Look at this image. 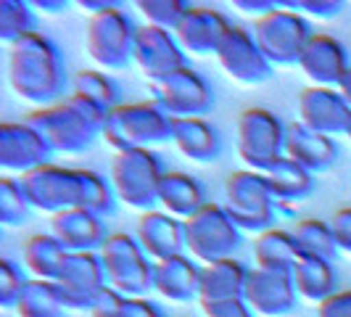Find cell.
<instances>
[{
    "mask_svg": "<svg viewBox=\"0 0 351 317\" xmlns=\"http://www.w3.org/2000/svg\"><path fill=\"white\" fill-rule=\"evenodd\" d=\"M228 16L217 8H206V5H193L188 11V16L182 19V24L177 27V43L182 45L185 53L193 56H217L219 45L225 35L230 32Z\"/></svg>",
    "mask_w": 351,
    "mask_h": 317,
    "instance_id": "obj_19",
    "label": "cell"
},
{
    "mask_svg": "<svg viewBox=\"0 0 351 317\" xmlns=\"http://www.w3.org/2000/svg\"><path fill=\"white\" fill-rule=\"evenodd\" d=\"M293 283L301 299L312 301L317 307L338 294V272H335V264L328 259L301 257L293 270Z\"/></svg>",
    "mask_w": 351,
    "mask_h": 317,
    "instance_id": "obj_28",
    "label": "cell"
},
{
    "mask_svg": "<svg viewBox=\"0 0 351 317\" xmlns=\"http://www.w3.org/2000/svg\"><path fill=\"white\" fill-rule=\"evenodd\" d=\"M301 254L296 246V238L293 233L280 228H272L256 235L254 241V262L262 270H275V272H291L296 270Z\"/></svg>",
    "mask_w": 351,
    "mask_h": 317,
    "instance_id": "obj_29",
    "label": "cell"
},
{
    "mask_svg": "<svg viewBox=\"0 0 351 317\" xmlns=\"http://www.w3.org/2000/svg\"><path fill=\"white\" fill-rule=\"evenodd\" d=\"M243 244V230L230 217L225 204H206L185 220V251L195 262H219L230 259Z\"/></svg>",
    "mask_w": 351,
    "mask_h": 317,
    "instance_id": "obj_7",
    "label": "cell"
},
{
    "mask_svg": "<svg viewBox=\"0 0 351 317\" xmlns=\"http://www.w3.org/2000/svg\"><path fill=\"white\" fill-rule=\"evenodd\" d=\"M66 304L61 299V291L53 281H32L27 283L24 294L16 304L19 317H64Z\"/></svg>",
    "mask_w": 351,
    "mask_h": 317,
    "instance_id": "obj_32",
    "label": "cell"
},
{
    "mask_svg": "<svg viewBox=\"0 0 351 317\" xmlns=\"http://www.w3.org/2000/svg\"><path fill=\"white\" fill-rule=\"evenodd\" d=\"M56 285L61 291V299L66 309L77 312H90L98 296L108 288L106 267L101 259V251H88V254H69L64 270L58 272Z\"/></svg>",
    "mask_w": 351,
    "mask_h": 317,
    "instance_id": "obj_13",
    "label": "cell"
},
{
    "mask_svg": "<svg viewBox=\"0 0 351 317\" xmlns=\"http://www.w3.org/2000/svg\"><path fill=\"white\" fill-rule=\"evenodd\" d=\"M225 209L241 230L262 235L275 228L278 198L272 193L267 175L254 169H238L225 180Z\"/></svg>",
    "mask_w": 351,
    "mask_h": 317,
    "instance_id": "obj_5",
    "label": "cell"
},
{
    "mask_svg": "<svg viewBox=\"0 0 351 317\" xmlns=\"http://www.w3.org/2000/svg\"><path fill=\"white\" fill-rule=\"evenodd\" d=\"M32 5H37V8H43L45 14H58V11H64L66 8V3H48V0H37V3H32Z\"/></svg>",
    "mask_w": 351,
    "mask_h": 317,
    "instance_id": "obj_48",
    "label": "cell"
},
{
    "mask_svg": "<svg viewBox=\"0 0 351 317\" xmlns=\"http://www.w3.org/2000/svg\"><path fill=\"white\" fill-rule=\"evenodd\" d=\"M299 122L319 135H346L351 122V106L335 88L309 85L299 95Z\"/></svg>",
    "mask_w": 351,
    "mask_h": 317,
    "instance_id": "obj_18",
    "label": "cell"
},
{
    "mask_svg": "<svg viewBox=\"0 0 351 317\" xmlns=\"http://www.w3.org/2000/svg\"><path fill=\"white\" fill-rule=\"evenodd\" d=\"M32 32H37L32 3L0 0V40L5 45H16L21 37L32 35Z\"/></svg>",
    "mask_w": 351,
    "mask_h": 317,
    "instance_id": "obj_35",
    "label": "cell"
},
{
    "mask_svg": "<svg viewBox=\"0 0 351 317\" xmlns=\"http://www.w3.org/2000/svg\"><path fill=\"white\" fill-rule=\"evenodd\" d=\"M108 285L124 294L127 299H145L154 291L156 262L145 254L141 241L130 233H111L101 248Z\"/></svg>",
    "mask_w": 351,
    "mask_h": 317,
    "instance_id": "obj_6",
    "label": "cell"
},
{
    "mask_svg": "<svg viewBox=\"0 0 351 317\" xmlns=\"http://www.w3.org/2000/svg\"><path fill=\"white\" fill-rule=\"evenodd\" d=\"M74 93L82 95V98H90L93 104L104 106L108 111L119 108L122 106V88L117 85L114 77H108L104 71H93V69H82L74 74Z\"/></svg>",
    "mask_w": 351,
    "mask_h": 317,
    "instance_id": "obj_34",
    "label": "cell"
},
{
    "mask_svg": "<svg viewBox=\"0 0 351 317\" xmlns=\"http://www.w3.org/2000/svg\"><path fill=\"white\" fill-rule=\"evenodd\" d=\"M282 8H291L301 16H317V19H333L338 16L346 5L341 0H288Z\"/></svg>",
    "mask_w": 351,
    "mask_h": 317,
    "instance_id": "obj_39",
    "label": "cell"
},
{
    "mask_svg": "<svg viewBox=\"0 0 351 317\" xmlns=\"http://www.w3.org/2000/svg\"><path fill=\"white\" fill-rule=\"evenodd\" d=\"M285 138H288V127L269 108L254 106L238 117L235 148L246 169L262 172V175L269 172L285 156Z\"/></svg>",
    "mask_w": 351,
    "mask_h": 317,
    "instance_id": "obj_4",
    "label": "cell"
},
{
    "mask_svg": "<svg viewBox=\"0 0 351 317\" xmlns=\"http://www.w3.org/2000/svg\"><path fill=\"white\" fill-rule=\"evenodd\" d=\"M51 156L53 148L48 141L27 119L0 124V167L5 172H19L24 177L51 164Z\"/></svg>",
    "mask_w": 351,
    "mask_h": 317,
    "instance_id": "obj_15",
    "label": "cell"
},
{
    "mask_svg": "<svg viewBox=\"0 0 351 317\" xmlns=\"http://www.w3.org/2000/svg\"><path fill=\"white\" fill-rule=\"evenodd\" d=\"M90 169H71L58 164H45L35 172L21 177V185L29 196L32 207L48 214H61L66 209H85L88 201Z\"/></svg>",
    "mask_w": 351,
    "mask_h": 317,
    "instance_id": "obj_8",
    "label": "cell"
},
{
    "mask_svg": "<svg viewBox=\"0 0 351 317\" xmlns=\"http://www.w3.org/2000/svg\"><path fill=\"white\" fill-rule=\"evenodd\" d=\"M315 35L312 21L291 8H275L272 14L254 24V37L272 67L299 64Z\"/></svg>",
    "mask_w": 351,
    "mask_h": 317,
    "instance_id": "obj_10",
    "label": "cell"
},
{
    "mask_svg": "<svg viewBox=\"0 0 351 317\" xmlns=\"http://www.w3.org/2000/svg\"><path fill=\"white\" fill-rule=\"evenodd\" d=\"M346 135H349V141H351V122H349V130H346Z\"/></svg>",
    "mask_w": 351,
    "mask_h": 317,
    "instance_id": "obj_49",
    "label": "cell"
},
{
    "mask_svg": "<svg viewBox=\"0 0 351 317\" xmlns=\"http://www.w3.org/2000/svg\"><path fill=\"white\" fill-rule=\"evenodd\" d=\"M285 156L299 161L301 167H306L312 175L328 172L338 161V143L328 135H319L315 130H309L306 124L293 122L288 124V138H285Z\"/></svg>",
    "mask_w": 351,
    "mask_h": 317,
    "instance_id": "obj_24",
    "label": "cell"
},
{
    "mask_svg": "<svg viewBox=\"0 0 351 317\" xmlns=\"http://www.w3.org/2000/svg\"><path fill=\"white\" fill-rule=\"evenodd\" d=\"M80 5H82L85 11H90V14L95 16V14H104L106 8H111V5H117V3H108V0H82Z\"/></svg>",
    "mask_w": 351,
    "mask_h": 317,
    "instance_id": "obj_46",
    "label": "cell"
},
{
    "mask_svg": "<svg viewBox=\"0 0 351 317\" xmlns=\"http://www.w3.org/2000/svg\"><path fill=\"white\" fill-rule=\"evenodd\" d=\"M51 233L61 241V246L69 254H88L101 251L108 241L104 217L88 209H66L51 220Z\"/></svg>",
    "mask_w": 351,
    "mask_h": 317,
    "instance_id": "obj_21",
    "label": "cell"
},
{
    "mask_svg": "<svg viewBox=\"0 0 351 317\" xmlns=\"http://www.w3.org/2000/svg\"><path fill=\"white\" fill-rule=\"evenodd\" d=\"M27 122L48 141L53 154L56 151L58 154H71V156L85 154L93 145V141L101 135V130L90 122L69 98H64L61 104L37 108L27 117Z\"/></svg>",
    "mask_w": 351,
    "mask_h": 317,
    "instance_id": "obj_11",
    "label": "cell"
},
{
    "mask_svg": "<svg viewBox=\"0 0 351 317\" xmlns=\"http://www.w3.org/2000/svg\"><path fill=\"white\" fill-rule=\"evenodd\" d=\"M172 143H175L177 151L182 156H188L191 161H198V164H211L222 154V135L204 117H198V119H175V124H172Z\"/></svg>",
    "mask_w": 351,
    "mask_h": 317,
    "instance_id": "obj_25",
    "label": "cell"
},
{
    "mask_svg": "<svg viewBox=\"0 0 351 317\" xmlns=\"http://www.w3.org/2000/svg\"><path fill=\"white\" fill-rule=\"evenodd\" d=\"M201 267L191 254H180L172 259L156 262L154 270V291L172 304L201 301Z\"/></svg>",
    "mask_w": 351,
    "mask_h": 317,
    "instance_id": "obj_23",
    "label": "cell"
},
{
    "mask_svg": "<svg viewBox=\"0 0 351 317\" xmlns=\"http://www.w3.org/2000/svg\"><path fill=\"white\" fill-rule=\"evenodd\" d=\"M66 259H69V251L61 246V241L53 233H37L24 244V267L37 281L56 283Z\"/></svg>",
    "mask_w": 351,
    "mask_h": 317,
    "instance_id": "obj_30",
    "label": "cell"
},
{
    "mask_svg": "<svg viewBox=\"0 0 351 317\" xmlns=\"http://www.w3.org/2000/svg\"><path fill=\"white\" fill-rule=\"evenodd\" d=\"M330 228H333L338 251H346V254H351V207H343V209L335 211Z\"/></svg>",
    "mask_w": 351,
    "mask_h": 317,
    "instance_id": "obj_42",
    "label": "cell"
},
{
    "mask_svg": "<svg viewBox=\"0 0 351 317\" xmlns=\"http://www.w3.org/2000/svg\"><path fill=\"white\" fill-rule=\"evenodd\" d=\"M235 8L248 14V16H256V21H259V19H264L267 14H272V11L280 8V5H278L275 0H235Z\"/></svg>",
    "mask_w": 351,
    "mask_h": 317,
    "instance_id": "obj_45",
    "label": "cell"
},
{
    "mask_svg": "<svg viewBox=\"0 0 351 317\" xmlns=\"http://www.w3.org/2000/svg\"><path fill=\"white\" fill-rule=\"evenodd\" d=\"M217 61L225 69V74L241 85H262L275 74V67L267 61L254 32L246 27H235V24L222 40L217 51Z\"/></svg>",
    "mask_w": 351,
    "mask_h": 317,
    "instance_id": "obj_14",
    "label": "cell"
},
{
    "mask_svg": "<svg viewBox=\"0 0 351 317\" xmlns=\"http://www.w3.org/2000/svg\"><path fill=\"white\" fill-rule=\"evenodd\" d=\"M299 69L317 88H338L343 74L351 69L349 53L343 43L333 35H315L301 56Z\"/></svg>",
    "mask_w": 351,
    "mask_h": 317,
    "instance_id": "obj_20",
    "label": "cell"
},
{
    "mask_svg": "<svg viewBox=\"0 0 351 317\" xmlns=\"http://www.w3.org/2000/svg\"><path fill=\"white\" fill-rule=\"evenodd\" d=\"M317 317H351V288L338 291L333 299L317 307Z\"/></svg>",
    "mask_w": 351,
    "mask_h": 317,
    "instance_id": "obj_43",
    "label": "cell"
},
{
    "mask_svg": "<svg viewBox=\"0 0 351 317\" xmlns=\"http://www.w3.org/2000/svg\"><path fill=\"white\" fill-rule=\"evenodd\" d=\"M124 304H127V296L119 294L117 288H111V285H108L104 294L98 296V301L93 304L90 317H122Z\"/></svg>",
    "mask_w": 351,
    "mask_h": 317,
    "instance_id": "obj_41",
    "label": "cell"
},
{
    "mask_svg": "<svg viewBox=\"0 0 351 317\" xmlns=\"http://www.w3.org/2000/svg\"><path fill=\"white\" fill-rule=\"evenodd\" d=\"M135 64L143 71L145 80H151L154 85L164 82L167 77H172L177 69L188 67L185 61V51L177 43L175 32L158 30L145 24L138 30V40H135Z\"/></svg>",
    "mask_w": 351,
    "mask_h": 317,
    "instance_id": "obj_16",
    "label": "cell"
},
{
    "mask_svg": "<svg viewBox=\"0 0 351 317\" xmlns=\"http://www.w3.org/2000/svg\"><path fill=\"white\" fill-rule=\"evenodd\" d=\"M172 124H175V119L156 101L122 104L108 114L101 135L119 154V151L151 148L158 143L172 141Z\"/></svg>",
    "mask_w": 351,
    "mask_h": 317,
    "instance_id": "obj_2",
    "label": "cell"
},
{
    "mask_svg": "<svg viewBox=\"0 0 351 317\" xmlns=\"http://www.w3.org/2000/svg\"><path fill=\"white\" fill-rule=\"evenodd\" d=\"M156 104L172 119H198L211 111L214 88L201 71H195L193 67H182L156 85Z\"/></svg>",
    "mask_w": 351,
    "mask_h": 317,
    "instance_id": "obj_12",
    "label": "cell"
},
{
    "mask_svg": "<svg viewBox=\"0 0 351 317\" xmlns=\"http://www.w3.org/2000/svg\"><path fill=\"white\" fill-rule=\"evenodd\" d=\"M27 283L29 278L24 275V267H19L14 259H0V304L5 307V309H16L19 299H21V294H24V288H27Z\"/></svg>",
    "mask_w": 351,
    "mask_h": 317,
    "instance_id": "obj_38",
    "label": "cell"
},
{
    "mask_svg": "<svg viewBox=\"0 0 351 317\" xmlns=\"http://www.w3.org/2000/svg\"><path fill=\"white\" fill-rule=\"evenodd\" d=\"M8 82L21 101L40 108L61 104L66 90V61L61 48L43 32L21 37L11 45Z\"/></svg>",
    "mask_w": 351,
    "mask_h": 317,
    "instance_id": "obj_1",
    "label": "cell"
},
{
    "mask_svg": "<svg viewBox=\"0 0 351 317\" xmlns=\"http://www.w3.org/2000/svg\"><path fill=\"white\" fill-rule=\"evenodd\" d=\"M138 24L132 16L111 5L104 14H95L88 24V53L101 69L117 71L124 69L130 61H135V40H138Z\"/></svg>",
    "mask_w": 351,
    "mask_h": 317,
    "instance_id": "obj_9",
    "label": "cell"
},
{
    "mask_svg": "<svg viewBox=\"0 0 351 317\" xmlns=\"http://www.w3.org/2000/svg\"><path fill=\"white\" fill-rule=\"evenodd\" d=\"M138 8L143 11V16L148 19L151 27L177 32V27L182 24V19L188 16V11L193 5L188 0H141Z\"/></svg>",
    "mask_w": 351,
    "mask_h": 317,
    "instance_id": "obj_37",
    "label": "cell"
},
{
    "mask_svg": "<svg viewBox=\"0 0 351 317\" xmlns=\"http://www.w3.org/2000/svg\"><path fill=\"white\" fill-rule=\"evenodd\" d=\"M135 238L154 262H164L185 254V222L167 211H145L138 220Z\"/></svg>",
    "mask_w": 351,
    "mask_h": 317,
    "instance_id": "obj_22",
    "label": "cell"
},
{
    "mask_svg": "<svg viewBox=\"0 0 351 317\" xmlns=\"http://www.w3.org/2000/svg\"><path fill=\"white\" fill-rule=\"evenodd\" d=\"M246 264L235 257L201 267V301H219L243 296L248 283Z\"/></svg>",
    "mask_w": 351,
    "mask_h": 317,
    "instance_id": "obj_27",
    "label": "cell"
},
{
    "mask_svg": "<svg viewBox=\"0 0 351 317\" xmlns=\"http://www.w3.org/2000/svg\"><path fill=\"white\" fill-rule=\"evenodd\" d=\"M338 93H341V95H343V101H346V104L351 106V69L346 71V74H343V80H341V82H338Z\"/></svg>",
    "mask_w": 351,
    "mask_h": 317,
    "instance_id": "obj_47",
    "label": "cell"
},
{
    "mask_svg": "<svg viewBox=\"0 0 351 317\" xmlns=\"http://www.w3.org/2000/svg\"><path fill=\"white\" fill-rule=\"evenodd\" d=\"M243 299L248 307L262 317H285L299 307V291L291 272H275V270H262L254 267L248 272Z\"/></svg>",
    "mask_w": 351,
    "mask_h": 317,
    "instance_id": "obj_17",
    "label": "cell"
},
{
    "mask_svg": "<svg viewBox=\"0 0 351 317\" xmlns=\"http://www.w3.org/2000/svg\"><path fill=\"white\" fill-rule=\"evenodd\" d=\"M267 175V183L272 188V193L278 201H285V204H299L306 196L315 191V175L301 167L299 161L282 156Z\"/></svg>",
    "mask_w": 351,
    "mask_h": 317,
    "instance_id": "obj_31",
    "label": "cell"
},
{
    "mask_svg": "<svg viewBox=\"0 0 351 317\" xmlns=\"http://www.w3.org/2000/svg\"><path fill=\"white\" fill-rule=\"evenodd\" d=\"M122 317H164V312L151 299H127Z\"/></svg>",
    "mask_w": 351,
    "mask_h": 317,
    "instance_id": "obj_44",
    "label": "cell"
},
{
    "mask_svg": "<svg viewBox=\"0 0 351 317\" xmlns=\"http://www.w3.org/2000/svg\"><path fill=\"white\" fill-rule=\"evenodd\" d=\"M293 238H296V246H299L301 257L333 262L335 254H338L333 228L325 220H301L299 225L293 228Z\"/></svg>",
    "mask_w": 351,
    "mask_h": 317,
    "instance_id": "obj_33",
    "label": "cell"
},
{
    "mask_svg": "<svg viewBox=\"0 0 351 317\" xmlns=\"http://www.w3.org/2000/svg\"><path fill=\"white\" fill-rule=\"evenodd\" d=\"M158 204L167 214L185 222L195 211L204 209L209 201H206V188L198 177L188 172H167L158 188Z\"/></svg>",
    "mask_w": 351,
    "mask_h": 317,
    "instance_id": "obj_26",
    "label": "cell"
},
{
    "mask_svg": "<svg viewBox=\"0 0 351 317\" xmlns=\"http://www.w3.org/2000/svg\"><path fill=\"white\" fill-rule=\"evenodd\" d=\"M167 175L164 161L154 148H132L119 151L111 161V185L119 201H124L130 209L154 211L158 204V188Z\"/></svg>",
    "mask_w": 351,
    "mask_h": 317,
    "instance_id": "obj_3",
    "label": "cell"
},
{
    "mask_svg": "<svg viewBox=\"0 0 351 317\" xmlns=\"http://www.w3.org/2000/svg\"><path fill=\"white\" fill-rule=\"evenodd\" d=\"M32 201L24 191L21 180L14 177H3L0 180V222L5 228H21L29 214H32Z\"/></svg>",
    "mask_w": 351,
    "mask_h": 317,
    "instance_id": "obj_36",
    "label": "cell"
},
{
    "mask_svg": "<svg viewBox=\"0 0 351 317\" xmlns=\"http://www.w3.org/2000/svg\"><path fill=\"white\" fill-rule=\"evenodd\" d=\"M204 317H256V312L248 307L243 296L235 299H219V301H201Z\"/></svg>",
    "mask_w": 351,
    "mask_h": 317,
    "instance_id": "obj_40",
    "label": "cell"
}]
</instances>
